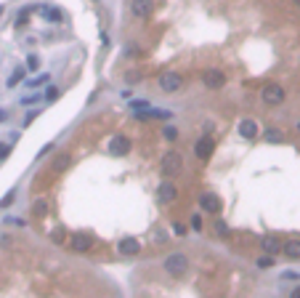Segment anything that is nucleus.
<instances>
[{
    "label": "nucleus",
    "instance_id": "nucleus-1",
    "mask_svg": "<svg viewBox=\"0 0 300 298\" xmlns=\"http://www.w3.org/2000/svg\"><path fill=\"white\" fill-rule=\"evenodd\" d=\"M165 272H167L170 277H183V274L189 272V258H186L183 253H170V256L165 258Z\"/></svg>",
    "mask_w": 300,
    "mask_h": 298
},
{
    "label": "nucleus",
    "instance_id": "nucleus-2",
    "mask_svg": "<svg viewBox=\"0 0 300 298\" xmlns=\"http://www.w3.org/2000/svg\"><path fill=\"white\" fill-rule=\"evenodd\" d=\"M260 99H263V104H268V107H279V104L284 101V88H282L279 83H268V85H263V91H260Z\"/></svg>",
    "mask_w": 300,
    "mask_h": 298
},
{
    "label": "nucleus",
    "instance_id": "nucleus-3",
    "mask_svg": "<svg viewBox=\"0 0 300 298\" xmlns=\"http://www.w3.org/2000/svg\"><path fill=\"white\" fill-rule=\"evenodd\" d=\"M160 88L165 93H178L183 88V77L178 72H162L160 75Z\"/></svg>",
    "mask_w": 300,
    "mask_h": 298
},
{
    "label": "nucleus",
    "instance_id": "nucleus-4",
    "mask_svg": "<svg viewBox=\"0 0 300 298\" xmlns=\"http://www.w3.org/2000/svg\"><path fill=\"white\" fill-rule=\"evenodd\" d=\"M181 168H183V160H181L178 152H167L162 157V173L165 176H178Z\"/></svg>",
    "mask_w": 300,
    "mask_h": 298
},
{
    "label": "nucleus",
    "instance_id": "nucleus-5",
    "mask_svg": "<svg viewBox=\"0 0 300 298\" xmlns=\"http://www.w3.org/2000/svg\"><path fill=\"white\" fill-rule=\"evenodd\" d=\"M128 152H130V138L128 136L117 133V136L109 138V154H115V157H125Z\"/></svg>",
    "mask_w": 300,
    "mask_h": 298
},
{
    "label": "nucleus",
    "instance_id": "nucleus-6",
    "mask_svg": "<svg viewBox=\"0 0 300 298\" xmlns=\"http://www.w3.org/2000/svg\"><path fill=\"white\" fill-rule=\"evenodd\" d=\"M202 83L208 85L210 91H218V88L226 85V75L220 72V69H208V72L202 75Z\"/></svg>",
    "mask_w": 300,
    "mask_h": 298
},
{
    "label": "nucleus",
    "instance_id": "nucleus-7",
    "mask_svg": "<svg viewBox=\"0 0 300 298\" xmlns=\"http://www.w3.org/2000/svg\"><path fill=\"white\" fill-rule=\"evenodd\" d=\"M213 147H215V144H213V138H210V136H202L197 144H194V154H197L199 160H208L210 154H213Z\"/></svg>",
    "mask_w": 300,
    "mask_h": 298
},
{
    "label": "nucleus",
    "instance_id": "nucleus-8",
    "mask_svg": "<svg viewBox=\"0 0 300 298\" xmlns=\"http://www.w3.org/2000/svg\"><path fill=\"white\" fill-rule=\"evenodd\" d=\"M260 248L266 250L268 256H276L282 250V240L276 237V234H263V237H260Z\"/></svg>",
    "mask_w": 300,
    "mask_h": 298
},
{
    "label": "nucleus",
    "instance_id": "nucleus-9",
    "mask_svg": "<svg viewBox=\"0 0 300 298\" xmlns=\"http://www.w3.org/2000/svg\"><path fill=\"white\" fill-rule=\"evenodd\" d=\"M152 0H133L130 3V11H133V16L138 19H149V13H152Z\"/></svg>",
    "mask_w": 300,
    "mask_h": 298
},
{
    "label": "nucleus",
    "instance_id": "nucleus-10",
    "mask_svg": "<svg viewBox=\"0 0 300 298\" xmlns=\"http://www.w3.org/2000/svg\"><path fill=\"white\" fill-rule=\"evenodd\" d=\"M258 133H260V125L255 120H242L239 122V136L242 138H258Z\"/></svg>",
    "mask_w": 300,
    "mask_h": 298
},
{
    "label": "nucleus",
    "instance_id": "nucleus-11",
    "mask_svg": "<svg viewBox=\"0 0 300 298\" xmlns=\"http://www.w3.org/2000/svg\"><path fill=\"white\" fill-rule=\"evenodd\" d=\"M117 250H120L122 256H136V253H141V242L133 240V237H125V240H120Z\"/></svg>",
    "mask_w": 300,
    "mask_h": 298
},
{
    "label": "nucleus",
    "instance_id": "nucleus-12",
    "mask_svg": "<svg viewBox=\"0 0 300 298\" xmlns=\"http://www.w3.org/2000/svg\"><path fill=\"white\" fill-rule=\"evenodd\" d=\"M157 197H160V202H173V200L178 197V189H176L170 181H162L160 189H157Z\"/></svg>",
    "mask_w": 300,
    "mask_h": 298
},
{
    "label": "nucleus",
    "instance_id": "nucleus-13",
    "mask_svg": "<svg viewBox=\"0 0 300 298\" xmlns=\"http://www.w3.org/2000/svg\"><path fill=\"white\" fill-rule=\"evenodd\" d=\"M282 253L287 256V258H292V261H297V258H300V240L292 237V240H287V242H282Z\"/></svg>",
    "mask_w": 300,
    "mask_h": 298
},
{
    "label": "nucleus",
    "instance_id": "nucleus-14",
    "mask_svg": "<svg viewBox=\"0 0 300 298\" xmlns=\"http://www.w3.org/2000/svg\"><path fill=\"white\" fill-rule=\"evenodd\" d=\"M199 205H202V211H208V213H218L220 211V200L215 197V195H202L199 197Z\"/></svg>",
    "mask_w": 300,
    "mask_h": 298
},
{
    "label": "nucleus",
    "instance_id": "nucleus-15",
    "mask_svg": "<svg viewBox=\"0 0 300 298\" xmlns=\"http://www.w3.org/2000/svg\"><path fill=\"white\" fill-rule=\"evenodd\" d=\"M72 245H74V250H80V253H85V250H90L93 248V237H90V234H74V237H72Z\"/></svg>",
    "mask_w": 300,
    "mask_h": 298
},
{
    "label": "nucleus",
    "instance_id": "nucleus-16",
    "mask_svg": "<svg viewBox=\"0 0 300 298\" xmlns=\"http://www.w3.org/2000/svg\"><path fill=\"white\" fill-rule=\"evenodd\" d=\"M32 213L35 216H45V213H48V202H45V200H35L32 202Z\"/></svg>",
    "mask_w": 300,
    "mask_h": 298
},
{
    "label": "nucleus",
    "instance_id": "nucleus-17",
    "mask_svg": "<svg viewBox=\"0 0 300 298\" xmlns=\"http://www.w3.org/2000/svg\"><path fill=\"white\" fill-rule=\"evenodd\" d=\"M215 232L220 234V237H229V224L223 221V218H215Z\"/></svg>",
    "mask_w": 300,
    "mask_h": 298
},
{
    "label": "nucleus",
    "instance_id": "nucleus-18",
    "mask_svg": "<svg viewBox=\"0 0 300 298\" xmlns=\"http://www.w3.org/2000/svg\"><path fill=\"white\" fill-rule=\"evenodd\" d=\"M19 80H24V69H16V72H13V75L8 77V85L13 88V85H16Z\"/></svg>",
    "mask_w": 300,
    "mask_h": 298
},
{
    "label": "nucleus",
    "instance_id": "nucleus-19",
    "mask_svg": "<svg viewBox=\"0 0 300 298\" xmlns=\"http://www.w3.org/2000/svg\"><path fill=\"white\" fill-rule=\"evenodd\" d=\"M162 136H165L167 141H176V138H178V131H176V128H173V125H167V128L162 131Z\"/></svg>",
    "mask_w": 300,
    "mask_h": 298
},
{
    "label": "nucleus",
    "instance_id": "nucleus-20",
    "mask_svg": "<svg viewBox=\"0 0 300 298\" xmlns=\"http://www.w3.org/2000/svg\"><path fill=\"white\" fill-rule=\"evenodd\" d=\"M43 13H45V16H48V19H51V22H61V13H59V11H56V8H45V11H43Z\"/></svg>",
    "mask_w": 300,
    "mask_h": 298
},
{
    "label": "nucleus",
    "instance_id": "nucleus-21",
    "mask_svg": "<svg viewBox=\"0 0 300 298\" xmlns=\"http://www.w3.org/2000/svg\"><path fill=\"white\" fill-rule=\"evenodd\" d=\"M27 67H29V69H38V67H40V59H38V56L32 54V56L27 59Z\"/></svg>",
    "mask_w": 300,
    "mask_h": 298
},
{
    "label": "nucleus",
    "instance_id": "nucleus-22",
    "mask_svg": "<svg viewBox=\"0 0 300 298\" xmlns=\"http://www.w3.org/2000/svg\"><path fill=\"white\" fill-rule=\"evenodd\" d=\"M266 141H282V133L279 131H266Z\"/></svg>",
    "mask_w": 300,
    "mask_h": 298
},
{
    "label": "nucleus",
    "instance_id": "nucleus-23",
    "mask_svg": "<svg viewBox=\"0 0 300 298\" xmlns=\"http://www.w3.org/2000/svg\"><path fill=\"white\" fill-rule=\"evenodd\" d=\"M45 99H48V101H53V99H59V88H48V93H45Z\"/></svg>",
    "mask_w": 300,
    "mask_h": 298
},
{
    "label": "nucleus",
    "instance_id": "nucleus-24",
    "mask_svg": "<svg viewBox=\"0 0 300 298\" xmlns=\"http://www.w3.org/2000/svg\"><path fill=\"white\" fill-rule=\"evenodd\" d=\"M173 232H176L178 237H183V234H186V226H183V224H173Z\"/></svg>",
    "mask_w": 300,
    "mask_h": 298
},
{
    "label": "nucleus",
    "instance_id": "nucleus-25",
    "mask_svg": "<svg viewBox=\"0 0 300 298\" xmlns=\"http://www.w3.org/2000/svg\"><path fill=\"white\" fill-rule=\"evenodd\" d=\"M27 19H29V11H24V13H19V19H16V24H19V27H24V24H27Z\"/></svg>",
    "mask_w": 300,
    "mask_h": 298
},
{
    "label": "nucleus",
    "instance_id": "nucleus-26",
    "mask_svg": "<svg viewBox=\"0 0 300 298\" xmlns=\"http://www.w3.org/2000/svg\"><path fill=\"white\" fill-rule=\"evenodd\" d=\"M43 83H48V75L38 77V80H32V83H29V85H32V88H38V85H43Z\"/></svg>",
    "mask_w": 300,
    "mask_h": 298
},
{
    "label": "nucleus",
    "instance_id": "nucleus-27",
    "mask_svg": "<svg viewBox=\"0 0 300 298\" xmlns=\"http://www.w3.org/2000/svg\"><path fill=\"white\" fill-rule=\"evenodd\" d=\"M67 163H69V157H67V154H64V157H59V160H56V170H59V168H64Z\"/></svg>",
    "mask_w": 300,
    "mask_h": 298
},
{
    "label": "nucleus",
    "instance_id": "nucleus-28",
    "mask_svg": "<svg viewBox=\"0 0 300 298\" xmlns=\"http://www.w3.org/2000/svg\"><path fill=\"white\" fill-rule=\"evenodd\" d=\"M271 264H274V258H260V261H258V266H263V269H268Z\"/></svg>",
    "mask_w": 300,
    "mask_h": 298
},
{
    "label": "nucleus",
    "instance_id": "nucleus-29",
    "mask_svg": "<svg viewBox=\"0 0 300 298\" xmlns=\"http://www.w3.org/2000/svg\"><path fill=\"white\" fill-rule=\"evenodd\" d=\"M192 226H194L197 232L202 229V218H199V216H194V218H192Z\"/></svg>",
    "mask_w": 300,
    "mask_h": 298
},
{
    "label": "nucleus",
    "instance_id": "nucleus-30",
    "mask_svg": "<svg viewBox=\"0 0 300 298\" xmlns=\"http://www.w3.org/2000/svg\"><path fill=\"white\" fill-rule=\"evenodd\" d=\"M297 277H300L297 272H284V274H282V279H297Z\"/></svg>",
    "mask_w": 300,
    "mask_h": 298
},
{
    "label": "nucleus",
    "instance_id": "nucleus-31",
    "mask_svg": "<svg viewBox=\"0 0 300 298\" xmlns=\"http://www.w3.org/2000/svg\"><path fill=\"white\" fill-rule=\"evenodd\" d=\"M146 107H149L146 101H133V109H146Z\"/></svg>",
    "mask_w": 300,
    "mask_h": 298
},
{
    "label": "nucleus",
    "instance_id": "nucleus-32",
    "mask_svg": "<svg viewBox=\"0 0 300 298\" xmlns=\"http://www.w3.org/2000/svg\"><path fill=\"white\" fill-rule=\"evenodd\" d=\"M35 117H38V112H29V115H27V120H24V125H29V122H32Z\"/></svg>",
    "mask_w": 300,
    "mask_h": 298
},
{
    "label": "nucleus",
    "instance_id": "nucleus-33",
    "mask_svg": "<svg viewBox=\"0 0 300 298\" xmlns=\"http://www.w3.org/2000/svg\"><path fill=\"white\" fill-rule=\"evenodd\" d=\"M6 154H8V147H6V144H0V157H6Z\"/></svg>",
    "mask_w": 300,
    "mask_h": 298
},
{
    "label": "nucleus",
    "instance_id": "nucleus-34",
    "mask_svg": "<svg viewBox=\"0 0 300 298\" xmlns=\"http://www.w3.org/2000/svg\"><path fill=\"white\" fill-rule=\"evenodd\" d=\"M290 298H300V288H295V290L290 293Z\"/></svg>",
    "mask_w": 300,
    "mask_h": 298
},
{
    "label": "nucleus",
    "instance_id": "nucleus-35",
    "mask_svg": "<svg viewBox=\"0 0 300 298\" xmlns=\"http://www.w3.org/2000/svg\"><path fill=\"white\" fill-rule=\"evenodd\" d=\"M6 117H8V112H6V109H0V122H3Z\"/></svg>",
    "mask_w": 300,
    "mask_h": 298
},
{
    "label": "nucleus",
    "instance_id": "nucleus-36",
    "mask_svg": "<svg viewBox=\"0 0 300 298\" xmlns=\"http://www.w3.org/2000/svg\"><path fill=\"white\" fill-rule=\"evenodd\" d=\"M0 16H3V6H0Z\"/></svg>",
    "mask_w": 300,
    "mask_h": 298
},
{
    "label": "nucleus",
    "instance_id": "nucleus-37",
    "mask_svg": "<svg viewBox=\"0 0 300 298\" xmlns=\"http://www.w3.org/2000/svg\"><path fill=\"white\" fill-rule=\"evenodd\" d=\"M295 3H297V6H300V0H295Z\"/></svg>",
    "mask_w": 300,
    "mask_h": 298
},
{
    "label": "nucleus",
    "instance_id": "nucleus-38",
    "mask_svg": "<svg viewBox=\"0 0 300 298\" xmlns=\"http://www.w3.org/2000/svg\"><path fill=\"white\" fill-rule=\"evenodd\" d=\"M297 128H300V125H297Z\"/></svg>",
    "mask_w": 300,
    "mask_h": 298
}]
</instances>
